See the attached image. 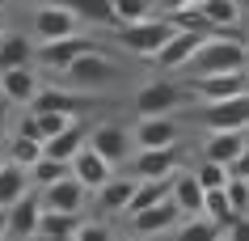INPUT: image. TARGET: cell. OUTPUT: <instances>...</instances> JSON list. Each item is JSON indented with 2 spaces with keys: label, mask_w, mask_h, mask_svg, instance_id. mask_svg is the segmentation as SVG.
<instances>
[{
  "label": "cell",
  "mask_w": 249,
  "mask_h": 241,
  "mask_svg": "<svg viewBox=\"0 0 249 241\" xmlns=\"http://www.w3.org/2000/svg\"><path fill=\"white\" fill-rule=\"evenodd\" d=\"M190 76H215V72H245V42L241 38H207L186 64Z\"/></svg>",
  "instance_id": "1"
},
{
  "label": "cell",
  "mask_w": 249,
  "mask_h": 241,
  "mask_svg": "<svg viewBox=\"0 0 249 241\" xmlns=\"http://www.w3.org/2000/svg\"><path fill=\"white\" fill-rule=\"evenodd\" d=\"M64 80H68V89H80V93L93 97V93H102L106 85H114V80H118V64L97 47V51L72 59V68L64 72Z\"/></svg>",
  "instance_id": "2"
},
{
  "label": "cell",
  "mask_w": 249,
  "mask_h": 241,
  "mask_svg": "<svg viewBox=\"0 0 249 241\" xmlns=\"http://www.w3.org/2000/svg\"><path fill=\"white\" fill-rule=\"evenodd\" d=\"M173 34L178 30H173L169 17H148V21H135V26H118V42L131 55H140V59H152Z\"/></svg>",
  "instance_id": "3"
},
{
  "label": "cell",
  "mask_w": 249,
  "mask_h": 241,
  "mask_svg": "<svg viewBox=\"0 0 249 241\" xmlns=\"http://www.w3.org/2000/svg\"><path fill=\"white\" fill-rule=\"evenodd\" d=\"M85 148H93L97 157L114 169V165H127L131 161V127H123V123H97V127H89V140H85Z\"/></svg>",
  "instance_id": "4"
},
{
  "label": "cell",
  "mask_w": 249,
  "mask_h": 241,
  "mask_svg": "<svg viewBox=\"0 0 249 241\" xmlns=\"http://www.w3.org/2000/svg\"><path fill=\"white\" fill-rule=\"evenodd\" d=\"M186 102V93L173 80H148L135 89V110L140 119H173V110Z\"/></svg>",
  "instance_id": "5"
},
{
  "label": "cell",
  "mask_w": 249,
  "mask_h": 241,
  "mask_svg": "<svg viewBox=\"0 0 249 241\" xmlns=\"http://www.w3.org/2000/svg\"><path fill=\"white\" fill-rule=\"evenodd\" d=\"M76 30H80L76 13H72L68 4H59V0H47L42 9H34V38L59 42V38H72Z\"/></svg>",
  "instance_id": "6"
},
{
  "label": "cell",
  "mask_w": 249,
  "mask_h": 241,
  "mask_svg": "<svg viewBox=\"0 0 249 241\" xmlns=\"http://www.w3.org/2000/svg\"><path fill=\"white\" fill-rule=\"evenodd\" d=\"M190 93L211 106V102H228V97L249 93V76L245 72H215V76H190Z\"/></svg>",
  "instance_id": "7"
},
{
  "label": "cell",
  "mask_w": 249,
  "mask_h": 241,
  "mask_svg": "<svg viewBox=\"0 0 249 241\" xmlns=\"http://www.w3.org/2000/svg\"><path fill=\"white\" fill-rule=\"evenodd\" d=\"M198 119L207 131H249V93L228 97V102H211L198 110Z\"/></svg>",
  "instance_id": "8"
},
{
  "label": "cell",
  "mask_w": 249,
  "mask_h": 241,
  "mask_svg": "<svg viewBox=\"0 0 249 241\" xmlns=\"http://www.w3.org/2000/svg\"><path fill=\"white\" fill-rule=\"evenodd\" d=\"M85 106H93V97L80 93V89H68V85H42L38 93H34V102H30L34 114L38 110H55V114H72V119H80Z\"/></svg>",
  "instance_id": "9"
},
{
  "label": "cell",
  "mask_w": 249,
  "mask_h": 241,
  "mask_svg": "<svg viewBox=\"0 0 249 241\" xmlns=\"http://www.w3.org/2000/svg\"><path fill=\"white\" fill-rule=\"evenodd\" d=\"M178 140H182L178 119H135V127H131L135 152H148V148H178Z\"/></svg>",
  "instance_id": "10"
},
{
  "label": "cell",
  "mask_w": 249,
  "mask_h": 241,
  "mask_svg": "<svg viewBox=\"0 0 249 241\" xmlns=\"http://www.w3.org/2000/svg\"><path fill=\"white\" fill-rule=\"evenodd\" d=\"M89 51H97V38L72 34V38H59V42H42L38 59L51 68V72H59V76H64L68 68H72V59H80V55H89Z\"/></svg>",
  "instance_id": "11"
},
{
  "label": "cell",
  "mask_w": 249,
  "mask_h": 241,
  "mask_svg": "<svg viewBox=\"0 0 249 241\" xmlns=\"http://www.w3.org/2000/svg\"><path fill=\"white\" fill-rule=\"evenodd\" d=\"M211 34H195V30H178L165 47H160L157 55H152V64L157 68H165V72H173V68H186L190 59H195V51L207 42Z\"/></svg>",
  "instance_id": "12"
},
{
  "label": "cell",
  "mask_w": 249,
  "mask_h": 241,
  "mask_svg": "<svg viewBox=\"0 0 249 241\" xmlns=\"http://www.w3.org/2000/svg\"><path fill=\"white\" fill-rule=\"evenodd\" d=\"M42 195V212H68V216H80L85 212V203H89V190L80 186L76 178H64V182H55V186L38 190Z\"/></svg>",
  "instance_id": "13"
},
{
  "label": "cell",
  "mask_w": 249,
  "mask_h": 241,
  "mask_svg": "<svg viewBox=\"0 0 249 241\" xmlns=\"http://www.w3.org/2000/svg\"><path fill=\"white\" fill-rule=\"evenodd\" d=\"M178 220H182V212H178V203H173V195H169V199H160L157 207L135 212L131 216V228H135V237H157V233H173Z\"/></svg>",
  "instance_id": "14"
},
{
  "label": "cell",
  "mask_w": 249,
  "mask_h": 241,
  "mask_svg": "<svg viewBox=\"0 0 249 241\" xmlns=\"http://www.w3.org/2000/svg\"><path fill=\"white\" fill-rule=\"evenodd\" d=\"M38 216H42V195L30 190L9 207V241H30L38 233Z\"/></svg>",
  "instance_id": "15"
},
{
  "label": "cell",
  "mask_w": 249,
  "mask_h": 241,
  "mask_svg": "<svg viewBox=\"0 0 249 241\" xmlns=\"http://www.w3.org/2000/svg\"><path fill=\"white\" fill-rule=\"evenodd\" d=\"M178 169V148H148V152H131V178H173Z\"/></svg>",
  "instance_id": "16"
},
{
  "label": "cell",
  "mask_w": 249,
  "mask_h": 241,
  "mask_svg": "<svg viewBox=\"0 0 249 241\" xmlns=\"http://www.w3.org/2000/svg\"><path fill=\"white\" fill-rule=\"evenodd\" d=\"M245 131H207V140H203V161H211V165H232L241 152H245Z\"/></svg>",
  "instance_id": "17"
},
{
  "label": "cell",
  "mask_w": 249,
  "mask_h": 241,
  "mask_svg": "<svg viewBox=\"0 0 249 241\" xmlns=\"http://www.w3.org/2000/svg\"><path fill=\"white\" fill-rule=\"evenodd\" d=\"M198 13L215 38H232V30L241 26V4H232V0H198Z\"/></svg>",
  "instance_id": "18"
},
{
  "label": "cell",
  "mask_w": 249,
  "mask_h": 241,
  "mask_svg": "<svg viewBox=\"0 0 249 241\" xmlns=\"http://www.w3.org/2000/svg\"><path fill=\"white\" fill-rule=\"evenodd\" d=\"M0 89H4V102L9 106H30L42 85L34 76V68H13V72H0Z\"/></svg>",
  "instance_id": "19"
},
{
  "label": "cell",
  "mask_w": 249,
  "mask_h": 241,
  "mask_svg": "<svg viewBox=\"0 0 249 241\" xmlns=\"http://www.w3.org/2000/svg\"><path fill=\"white\" fill-rule=\"evenodd\" d=\"M110 174H114V169H110V165H106V161L97 157L93 148H80L76 157H72V178H76V182H80L85 190L106 186V178H110Z\"/></svg>",
  "instance_id": "20"
},
{
  "label": "cell",
  "mask_w": 249,
  "mask_h": 241,
  "mask_svg": "<svg viewBox=\"0 0 249 241\" xmlns=\"http://www.w3.org/2000/svg\"><path fill=\"white\" fill-rule=\"evenodd\" d=\"M34 64V38H26V34H0V72H13V68H30Z\"/></svg>",
  "instance_id": "21"
},
{
  "label": "cell",
  "mask_w": 249,
  "mask_h": 241,
  "mask_svg": "<svg viewBox=\"0 0 249 241\" xmlns=\"http://www.w3.org/2000/svg\"><path fill=\"white\" fill-rule=\"evenodd\" d=\"M97 195V207L102 212H127V203H131V195H135V178H118V174H110L106 178V186H97L93 190Z\"/></svg>",
  "instance_id": "22"
},
{
  "label": "cell",
  "mask_w": 249,
  "mask_h": 241,
  "mask_svg": "<svg viewBox=\"0 0 249 241\" xmlns=\"http://www.w3.org/2000/svg\"><path fill=\"white\" fill-rule=\"evenodd\" d=\"M85 140H89V127L76 119L68 131H59L55 140H47V144H42V157H55V161H68V165H72V157L85 148Z\"/></svg>",
  "instance_id": "23"
},
{
  "label": "cell",
  "mask_w": 249,
  "mask_h": 241,
  "mask_svg": "<svg viewBox=\"0 0 249 241\" xmlns=\"http://www.w3.org/2000/svg\"><path fill=\"white\" fill-rule=\"evenodd\" d=\"M169 195H173V178H144V182H135V195H131V203H127L123 216L148 212V207H157V203L169 199Z\"/></svg>",
  "instance_id": "24"
},
{
  "label": "cell",
  "mask_w": 249,
  "mask_h": 241,
  "mask_svg": "<svg viewBox=\"0 0 249 241\" xmlns=\"http://www.w3.org/2000/svg\"><path fill=\"white\" fill-rule=\"evenodd\" d=\"M21 195H30V169L4 161V165H0V212H9Z\"/></svg>",
  "instance_id": "25"
},
{
  "label": "cell",
  "mask_w": 249,
  "mask_h": 241,
  "mask_svg": "<svg viewBox=\"0 0 249 241\" xmlns=\"http://www.w3.org/2000/svg\"><path fill=\"white\" fill-rule=\"evenodd\" d=\"M173 203H178V212H182V216H203V186L195 182L190 169L173 178Z\"/></svg>",
  "instance_id": "26"
},
{
  "label": "cell",
  "mask_w": 249,
  "mask_h": 241,
  "mask_svg": "<svg viewBox=\"0 0 249 241\" xmlns=\"http://www.w3.org/2000/svg\"><path fill=\"white\" fill-rule=\"evenodd\" d=\"M64 178H72V165L68 161H55V157H38L34 165H30V182L38 190L55 186V182H64Z\"/></svg>",
  "instance_id": "27"
},
{
  "label": "cell",
  "mask_w": 249,
  "mask_h": 241,
  "mask_svg": "<svg viewBox=\"0 0 249 241\" xmlns=\"http://www.w3.org/2000/svg\"><path fill=\"white\" fill-rule=\"evenodd\" d=\"M76 228H80V216L42 212L38 216V233H34V237H76Z\"/></svg>",
  "instance_id": "28"
},
{
  "label": "cell",
  "mask_w": 249,
  "mask_h": 241,
  "mask_svg": "<svg viewBox=\"0 0 249 241\" xmlns=\"http://www.w3.org/2000/svg\"><path fill=\"white\" fill-rule=\"evenodd\" d=\"M68 9L76 13V21H93V26H114L110 0H64Z\"/></svg>",
  "instance_id": "29"
},
{
  "label": "cell",
  "mask_w": 249,
  "mask_h": 241,
  "mask_svg": "<svg viewBox=\"0 0 249 241\" xmlns=\"http://www.w3.org/2000/svg\"><path fill=\"white\" fill-rule=\"evenodd\" d=\"M173 241H220V228L211 224L207 216H186L182 224L173 228Z\"/></svg>",
  "instance_id": "30"
},
{
  "label": "cell",
  "mask_w": 249,
  "mask_h": 241,
  "mask_svg": "<svg viewBox=\"0 0 249 241\" xmlns=\"http://www.w3.org/2000/svg\"><path fill=\"white\" fill-rule=\"evenodd\" d=\"M203 216H207L215 228H224V224L236 220V212H232V203H228L224 190H203Z\"/></svg>",
  "instance_id": "31"
},
{
  "label": "cell",
  "mask_w": 249,
  "mask_h": 241,
  "mask_svg": "<svg viewBox=\"0 0 249 241\" xmlns=\"http://www.w3.org/2000/svg\"><path fill=\"white\" fill-rule=\"evenodd\" d=\"M110 13L118 26H135V21L152 17V0H110Z\"/></svg>",
  "instance_id": "32"
},
{
  "label": "cell",
  "mask_w": 249,
  "mask_h": 241,
  "mask_svg": "<svg viewBox=\"0 0 249 241\" xmlns=\"http://www.w3.org/2000/svg\"><path fill=\"white\" fill-rule=\"evenodd\" d=\"M38 157H42V140H30V135H13V140H9V161H13V165L30 169Z\"/></svg>",
  "instance_id": "33"
},
{
  "label": "cell",
  "mask_w": 249,
  "mask_h": 241,
  "mask_svg": "<svg viewBox=\"0 0 249 241\" xmlns=\"http://www.w3.org/2000/svg\"><path fill=\"white\" fill-rule=\"evenodd\" d=\"M30 114H34V110H30ZM34 123H38V135H42V144H47V140H55V135L59 131H68V127H72V114H55V110H38V114H34Z\"/></svg>",
  "instance_id": "34"
},
{
  "label": "cell",
  "mask_w": 249,
  "mask_h": 241,
  "mask_svg": "<svg viewBox=\"0 0 249 241\" xmlns=\"http://www.w3.org/2000/svg\"><path fill=\"white\" fill-rule=\"evenodd\" d=\"M190 174H195V182L203 190H224L228 186V169H224V165H211V161H203V165L190 169Z\"/></svg>",
  "instance_id": "35"
},
{
  "label": "cell",
  "mask_w": 249,
  "mask_h": 241,
  "mask_svg": "<svg viewBox=\"0 0 249 241\" xmlns=\"http://www.w3.org/2000/svg\"><path fill=\"white\" fill-rule=\"evenodd\" d=\"M224 195H228V203H232L236 216H245V207H249V182H245V178H228Z\"/></svg>",
  "instance_id": "36"
},
{
  "label": "cell",
  "mask_w": 249,
  "mask_h": 241,
  "mask_svg": "<svg viewBox=\"0 0 249 241\" xmlns=\"http://www.w3.org/2000/svg\"><path fill=\"white\" fill-rule=\"evenodd\" d=\"M72 241H114V233H110V224H102V220H80V228H76Z\"/></svg>",
  "instance_id": "37"
},
{
  "label": "cell",
  "mask_w": 249,
  "mask_h": 241,
  "mask_svg": "<svg viewBox=\"0 0 249 241\" xmlns=\"http://www.w3.org/2000/svg\"><path fill=\"white\" fill-rule=\"evenodd\" d=\"M220 241H249V216H236L232 224H224Z\"/></svg>",
  "instance_id": "38"
},
{
  "label": "cell",
  "mask_w": 249,
  "mask_h": 241,
  "mask_svg": "<svg viewBox=\"0 0 249 241\" xmlns=\"http://www.w3.org/2000/svg\"><path fill=\"white\" fill-rule=\"evenodd\" d=\"M228 178H245V182H249V144H245V152L228 165Z\"/></svg>",
  "instance_id": "39"
},
{
  "label": "cell",
  "mask_w": 249,
  "mask_h": 241,
  "mask_svg": "<svg viewBox=\"0 0 249 241\" xmlns=\"http://www.w3.org/2000/svg\"><path fill=\"white\" fill-rule=\"evenodd\" d=\"M165 13H182V9H198V0H160Z\"/></svg>",
  "instance_id": "40"
},
{
  "label": "cell",
  "mask_w": 249,
  "mask_h": 241,
  "mask_svg": "<svg viewBox=\"0 0 249 241\" xmlns=\"http://www.w3.org/2000/svg\"><path fill=\"white\" fill-rule=\"evenodd\" d=\"M0 241H9V212H0Z\"/></svg>",
  "instance_id": "41"
},
{
  "label": "cell",
  "mask_w": 249,
  "mask_h": 241,
  "mask_svg": "<svg viewBox=\"0 0 249 241\" xmlns=\"http://www.w3.org/2000/svg\"><path fill=\"white\" fill-rule=\"evenodd\" d=\"M4 123H9V102L0 97V131H4Z\"/></svg>",
  "instance_id": "42"
},
{
  "label": "cell",
  "mask_w": 249,
  "mask_h": 241,
  "mask_svg": "<svg viewBox=\"0 0 249 241\" xmlns=\"http://www.w3.org/2000/svg\"><path fill=\"white\" fill-rule=\"evenodd\" d=\"M30 241H72V237H30Z\"/></svg>",
  "instance_id": "43"
},
{
  "label": "cell",
  "mask_w": 249,
  "mask_h": 241,
  "mask_svg": "<svg viewBox=\"0 0 249 241\" xmlns=\"http://www.w3.org/2000/svg\"><path fill=\"white\" fill-rule=\"evenodd\" d=\"M245 76H249V47H245Z\"/></svg>",
  "instance_id": "44"
},
{
  "label": "cell",
  "mask_w": 249,
  "mask_h": 241,
  "mask_svg": "<svg viewBox=\"0 0 249 241\" xmlns=\"http://www.w3.org/2000/svg\"><path fill=\"white\" fill-rule=\"evenodd\" d=\"M0 34H4V13H0Z\"/></svg>",
  "instance_id": "45"
},
{
  "label": "cell",
  "mask_w": 249,
  "mask_h": 241,
  "mask_svg": "<svg viewBox=\"0 0 249 241\" xmlns=\"http://www.w3.org/2000/svg\"><path fill=\"white\" fill-rule=\"evenodd\" d=\"M127 241H144V237H127Z\"/></svg>",
  "instance_id": "46"
},
{
  "label": "cell",
  "mask_w": 249,
  "mask_h": 241,
  "mask_svg": "<svg viewBox=\"0 0 249 241\" xmlns=\"http://www.w3.org/2000/svg\"><path fill=\"white\" fill-rule=\"evenodd\" d=\"M4 4H9V0H0V9H4Z\"/></svg>",
  "instance_id": "47"
},
{
  "label": "cell",
  "mask_w": 249,
  "mask_h": 241,
  "mask_svg": "<svg viewBox=\"0 0 249 241\" xmlns=\"http://www.w3.org/2000/svg\"><path fill=\"white\" fill-rule=\"evenodd\" d=\"M0 165H4V152H0Z\"/></svg>",
  "instance_id": "48"
},
{
  "label": "cell",
  "mask_w": 249,
  "mask_h": 241,
  "mask_svg": "<svg viewBox=\"0 0 249 241\" xmlns=\"http://www.w3.org/2000/svg\"><path fill=\"white\" fill-rule=\"evenodd\" d=\"M232 4H241V0H232Z\"/></svg>",
  "instance_id": "49"
},
{
  "label": "cell",
  "mask_w": 249,
  "mask_h": 241,
  "mask_svg": "<svg viewBox=\"0 0 249 241\" xmlns=\"http://www.w3.org/2000/svg\"><path fill=\"white\" fill-rule=\"evenodd\" d=\"M0 97H4V89H0Z\"/></svg>",
  "instance_id": "50"
},
{
  "label": "cell",
  "mask_w": 249,
  "mask_h": 241,
  "mask_svg": "<svg viewBox=\"0 0 249 241\" xmlns=\"http://www.w3.org/2000/svg\"><path fill=\"white\" fill-rule=\"evenodd\" d=\"M245 216H249V207H245Z\"/></svg>",
  "instance_id": "51"
},
{
  "label": "cell",
  "mask_w": 249,
  "mask_h": 241,
  "mask_svg": "<svg viewBox=\"0 0 249 241\" xmlns=\"http://www.w3.org/2000/svg\"><path fill=\"white\" fill-rule=\"evenodd\" d=\"M152 4H157V0H152Z\"/></svg>",
  "instance_id": "52"
}]
</instances>
